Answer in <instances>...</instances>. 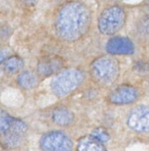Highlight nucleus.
<instances>
[{
  "instance_id": "obj_18",
  "label": "nucleus",
  "mask_w": 149,
  "mask_h": 151,
  "mask_svg": "<svg viewBox=\"0 0 149 151\" xmlns=\"http://www.w3.org/2000/svg\"><path fill=\"white\" fill-rule=\"evenodd\" d=\"M7 54H8L7 50H4V49H0V63L6 60Z\"/></svg>"
},
{
  "instance_id": "obj_16",
  "label": "nucleus",
  "mask_w": 149,
  "mask_h": 151,
  "mask_svg": "<svg viewBox=\"0 0 149 151\" xmlns=\"http://www.w3.org/2000/svg\"><path fill=\"white\" fill-rule=\"evenodd\" d=\"M89 136L96 141L103 145L108 142L110 139V135L107 132V130L103 128H98L96 129H94Z\"/></svg>"
},
{
  "instance_id": "obj_13",
  "label": "nucleus",
  "mask_w": 149,
  "mask_h": 151,
  "mask_svg": "<svg viewBox=\"0 0 149 151\" xmlns=\"http://www.w3.org/2000/svg\"><path fill=\"white\" fill-rule=\"evenodd\" d=\"M18 83L24 89H32L38 83V78L31 71H24L18 77Z\"/></svg>"
},
{
  "instance_id": "obj_3",
  "label": "nucleus",
  "mask_w": 149,
  "mask_h": 151,
  "mask_svg": "<svg viewBox=\"0 0 149 151\" xmlns=\"http://www.w3.org/2000/svg\"><path fill=\"white\" fill-rule=\"evenodd\" d=\"M85 75L80 69L69 68L59 72L50 83L51 91L57 97L68 95L83 83Z\"/></svg>"
},
{
  "instance_id": "obj_14",
  "label": "nucleus",
  "mask_w": 149,
  "mask_h": 151,
  "mask_svg": "<svg viewBox=\"0 0 149 151\" xmlns=\"http://www.w3.org/2000/svg\"><path fill=\"white\" fill-rule=\"evenodd\" d=\"M24 66V61L20 57L12 56L4 62V69L10 74H16L20 72Z\"/></svg>"
},
{
  "instance_id": "obj_9",
  "label": "nucleus",
  "mask_w": 149,
  "mask_h": 151,
  "mask_svg": "<svg viewBox=\"0 0 149 151\" xmlns=\"http://www.w3.org/2000/svg\"><path fill=\"white\" fill-rule=\"evenodd\" d=\"M106 50L110 55H130L134 54L135 47L134 43L126 37L115 36L107 43Z\"/></svg>"
},
{
  "instance_id": "obj_2",
  "label": "nucleus",
  "mask_w": 149,
  "mask_h": 151,
  "mask_svg": "<svg viewBox=\"0 0 149 151\" xmlns=\"http://www.w3.org/2000/svg\"><path fill=\"white\" fill-rule=\"evenodd\" d=\"M90 73L96 83L102 86H110L118 78L120 66L115 58L101 56L92 62L90 66Z\"/></svg>"
},
{
  "instance_id": "obj_6",
  "label": "nucleus",
  "mask_w": 149,
  "mask_h": 151,
  "mask_svg": "<svg viewBox=\"0 0 149 151\" xmlns=\"http://www.w3.org/2000/svg\"><path fill=\"white\" fill-rule=\"evenodd\" d=\"M128 127L132 131L139 134L149 133V108L139 106L129 113L126 121Z\"/></svg>"
},
{
  "instance_id": "obj_4",
  "label": "nucleus",
  "mask_w": 149,
  "mask_h": 151,
  "mask_svg": "<svg viewBox=\"0 0 149 151\" xmlns=\"http://www.w3.org/2000/svg\"><path fill=\"white\" fill-rule=\"evenodd\" d=\"M126 13L123 7L112 5L101 11L98 18V29L102 35H113L124 26Z\"/></svg>"
},
{
  "instance_id": "obj_8",
  "label": "nucleus",
  "mask_w": 149,
  "mask_h": 151,
  "mask_svg": "<svg viewBox=\"0 0 149 151\" xmlns=\"http://www.w3.org/2000/svg\"><path fill=\"white\" fill-rule=\"evenodd\" d=\"M26 131L27 125L26 123L16 118L10 131L1 136V142L7 148H16L22 143Z\"/></svg>"
},
{
  "instance_id": "obj_12",
  "label": "nucleus",
  "mask_w": 149,
  "mask_h": 151,
  "mask_svg": "<svg viewBox=\"0 0 149 151\" xmlns=\"http://www.w3.org/2000/svg\"><path fill=\"white\" fill-rule=\"evenodd\" d=\"M77 151H107L104 145L96 141L90 136L85 137L78 142Z\"/></svg>"
},
{
  "instance_id": "obj_15",
  "label": "nucleus",
  "mask_w": 149,
  "mask_h": 151,
  "mask_svg": "<svg viewBox=\"0 0 149 151\" xmlns=\"http://www.w3.org/2000/svg\"><path fill=\"white\" fill-rule=\"evenodd\" d=\"M16 118L10 116L7 112L0 109V134L1 136L7 134L13 125Z\"/></svg>"
},
{
  "instance_id": "obj_5",
  "label": "nucleus",
  "mask_w": 149,
  "mask_h": 151,
  "mask_svg": "<svg viewBox=\"0 0 149 151\" xmlns=\"http://www.w3.org/2000/svg\"><path fill=\"white\" fill-rule=\"evenodd\" d=\"M41 151H73V144L68 134L61 131L44 134L39 142Z\"/></svg>"
},
{
  "instance_id": "obj_17",
  "label": "nucleus",
  "mask_w": 149,
  "mask_h": 151,
  "mask_svg": "<svg viewBox=\"0 0 149 151\" xmlns=\"http://www.w3.org/2000/svg\"><path fill=\"white\" fill-rule=\"evenodd\" d=\"M135 69L140 73H147L149 72V64L145 62H138L135 65Z\"/></svg>"
},
{
  "instance_id": "obj_7",
  "label": "nucleus",
  "mask_w": 149,
  "mask_h": 151,
  "mask_svg": "<svg viewBox=\"0 0 149 151\" xmlns=\"http://www.w3.org/2000/svg\"><path fill=\"white\" fill-rule=\"evenodd\" d=\"M139 97V91L132 86H118L108 94L107 100L115 105H128L135 103Z\"/></svg>"
},
{
  "instance_id": "obj_10",
  "label": "nucleus",
  "mask_w": 149,
  "mask_h": 151,
  "mask_svg": "<svg viewBox=\"0 0 149 151\" xmlns=\"http://www.w3.org/2000/svg\"><path fill=\"white\" fill-rule=\"evenodd\" d=\"M63 66V60L57 56L46 57L38 62L37 70L39 75L47 77L59 72Z\"/></svg>"
},
{
  "instance_id": "obj_1",
  "label": "nucleus",
  "mask_w": 149,
  "mask_h": 151,
  "mask_svg": "<svg viewBox=\"0 0 149 151\" xmlns=\"http://www.w3.org/2000/svg\"><path fill=\"white\" fill-rule=\"evenodd\" d=\"M92 13L81 1H69L62 6L55 19L57 35L63 41L73 42L80 39L90 29Z\"/></svg>"
},
{
  "instance_id": "obj_11",
  "label": "nucleus",
  "mask_w": 149,
  "mask_h": 151,
  "mask_svg": "<svg viewBox=\"0 0 149 151\" xmlns=\"http://www.w3.org/2000/svg\"><path fill=\"white\" fill-rule=\"evenodd\" d=\"M51 119L56 125L62 127L69 126L74 120L73 112L66 108H58L53 111Z\"/></svg>"
}]
</instances>
